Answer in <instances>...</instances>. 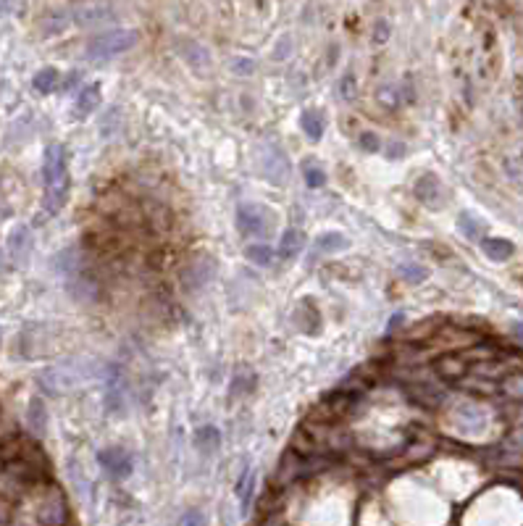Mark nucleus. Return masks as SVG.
Instances as JSON below:
<instances>
[{
    "label": "nucleus",
    "mask_w": 523,
    "mask_h": 526,
    "mask_svg": "<svg viewBox=\"0 0 523 526\" xmlns=\"http://www.w3.org/2000/svg\"><path fill=\"white\" fill-rule=\"evenodd\" d=\"M43 179H45V206L50 213L64 206L66 190H69V174H66V153L61 145H50L45 150L43 161Z\"/></svg>",
    "instance_id": "f257e3e1"
},
{
    "label": "nucleus",
    "mask_w": 523,
    "mask_h": 526,
    "mask_svg": "<svg viewBox=\"0 0 523 526\" xmlns=\"http://www.w3.org/2000/svg\"><path fill=\"white\" fill-rule=\"evenodd\" d=\"M134 43H137L134 29H110V32L100 34L87 45V55L92 61H108L113 55L127 53L129 48H134Z\"/></svg>",
    "instance_id": "f03ea898"
},
{
    "label": "nucleus",
    "mask_w": 523,
    "mask_h": 526,
    "mask_svg": "<svg viewBox=\"0 0 523 526\" xmlns=\"http://www.w3.org/2000/svg\"><path fill=\"white\" fill-rule=\"evenodd\" d=\"M237 227H240L242 234H266L271 221H268V213L263 206H252V203H245L237 211Z\"/></svg>",
    "instance_id": "7ed1b4c3"
},
{
    "label": "nucleus",
    "mask_w": 523,
    "mask_h": 526,
    "mask_svg": "<svg viewBox=\"0 0 523 526\" xmlns=\"http://www.w3.org/2000/svg\"><path fill=\"white\" fill-rule=\"evenodd\" d=\"M98 460L103 463V469H106L110 476H116V479H124V476H129V474H131V458H129V453H127L124 448L100 450Z\"/></svg>",
    "instance_id": "20e7f679"
},
{
    "label": "nucleus",
    "mask_w": 523,
    "mask_h": 526,
    "mask_svg": "<svg viewBox=\"0 0 523 526\" xmlns=\"http://www.w3.org/2000/svg\"><path fill=\"white\" fill-rule=\"evenodd\" d=\"M452 421H458L463 427L468 429H481L484 421H489V413L487 408H481L479 403H460L455 411H452Z\"/></svg>",
    "instance_id": "39448f33"
},
{
    "label": "nucleus",
    "mask_w": 523,
    "mask_h": 526,
    "mask_svg": "<svg viewBox=\"0 0 523 526\" xmlns=\"http://www.w3.org/2000/svg\"><path fill=\"white\" fill-rule=\"evenodd\" d=\"M213 261L210 258H197V261H192V266L187 269L185 271V285H187V290H200L203 285H208V279L213 276Z\"/></svg>",
    "instance_id": "423d86ee"
},
{
    "label": "nucleus",
    "mask_w": 523,
    "mask_h": 526,
    "mask_svg": "<svg viewBox=\"0 0 523 526\" xmlns=\"http://www.w3.org/2000/svg\"><path fill=\"white\" fill-rule=\"evenodd\" d=\"M434 371L442 379H463L468 374V361L463 355H442V358H436Z\"/></svg>",
    "instance_id": "0eeeda50"
},
{
    "label": "nucleus",
    "mask_w": 523,
    "mask_h": 526,
    "mask_svg": "<svg viewBox=\"0 0 523 526\" xmlns=\"http://www.w3.org/2000/svg\"><path fill=\"white\" fill-rule=\"evenodd\" d=\"M110 13H113V8L106 6V3H87V6H79L74 11V19L79 24H100L106 22Z\"/></svg>",
    "instance_id": "6e6552de"
},
{
    "label": "nucleus",
    "mask_w": 523,
    "mask_h": 526,
    "mask_svg": "<svg viewBox=\"0 0 523 526\" xmlns=\"http://www.w3.org/2000/svg\"><path fill=\"white\" fill-rule=\"evenodd\" d=\"M508 400L513 403H523V371H508L500 379V387H497Z\"/></svg>",
    "instance_id": "1a4fd4ad"
},
{
    "label": "nucleus",
    "mask_w": 523,
    "mask_h": 526,
    "mask_svg": "<svg viewBox=\"0 0 523 526\" xmlns=\"http://www.w3.org/2000/svg\"><path fill=\"white\" fill-rule=\"evenodd\" d=\"M481 250L487 253V258H492V261H508L513 253H515V248H513V242L508 240H500V237H487V240L481 242Z\"/></svg>",
    "instance_id": "9d476101"
},
{
    "label": "nucleus",
    "mask_w": 523,
    "mask_h": 526,
    "mask_svg": "<svg viewBox=\"0 0 523 526\" xmlns=\"http://www.w3.org/2000/svg\"><path fill=\"white\" fill-rule=\"evenodd\" d=\"M350 242L345 234H339V232H327V234H321L316 242H313V253L316 255H327V253H339L342 248H348Z\"/></svg>",
    "instance_id": "9b49d317"
},
{
    "label": "nucleus",
    "mask_w": 523,
    "mask_h": 526,
    "mask_svg": "<svg viewBox=\"0 0 523 526\" xmlns=\"http://www.w3.org/2000/svg\"><path fill=\"white\" fill-rule=\"evenodd\" d=\"M27 421H29V429H32L37 437H43L45 429H48V411H45V403L40 397H34L29 403V411H27Z\"/></svg>",
    "instance_id": "f8f14e48"
},
{
    "label": "nucleus",
    "mask_w": 523,
    "mask_h": 526,
    "mask_svg": "<svg viewBox=\"0 0 523 526\" xmlns=\"http://www.w3.org/2000/svg\"><path fill=\"white\" fill-rule=\"evenodd\" d=\"M110 376L106 379V387H108V408L110 411H119L121 408V397H124V379H121L119 366H110L108 369Z\"/></svg>",
    "instance_id": "ddd939ff"
},
{
    "label": "nucleus",
    "mask_w": 523,
    "mask_h": 526,
    "mask_svg": "<svg viewBox=\"0 0 523 526\" xmlns=\"http://www.w3.org/2000/svg\"><path fill=\"white\" fill-rule=\"evenodd\" d=\"M29 245H32V240H29V229H27V227L13 229L11 240H8V250H11V255L16 258V261H24V258H27Z\"/></svg>",
    "instance_id": "4468645a"
},
{
    "label": "nucleus",
    "mask_w": 523,
    "mask_h": 526,
    "mask_svg": "<svg viewBox=\"0 0 523 526\" xmlns=\"http://www.w3.org/2000/svg\"><path fill=\"white\" fill-rule=\"evenodd\" d=\"M300 248H303V234L297 229L284 232L282 242H279V255H282V258H294V255L300 253Z\"/></svg>",
    "instance_id": "2eb2a0df"
},
{
    "label": "nucleus",
    "mask_w": 523,
    "mask_h": 526,
    "mask_svg": "<svg viewBox=\"0 0 523 526\" xmlns=\"http://www.w3.org/2000/svg\"><path fill=\"white\" fill-rule=\"evenodd\" d=\"M218 442H221V434H218L216 427H203L195 432V445L203 453H213V450H218Z\"/></svg>",
    "instance_id": "dca6fc26"
},
{
    "label": "nucleus",
    "mask_w": 523,
    "mask_h": 526,
    "mask_svg": "<svg viewBox=\"0 0 523 526\" xmlns=\"http://www.w3.org/2000/svg\"><path fill=\"white\" fill-rule=\"evenodd\" d=\"M442 190V185H439V179H436L434 174H426L421 182H418V197L424 200V203H436L439 200V192Z\"/></svg>",
    "instance_id": "f3484780"
},
{
    "label": "nucleus",
    "mask_w": 523,
    "mask_h": 526,
    "mask_svg": "<svg viewBox=\"0 0 523 526\" xmlns=\"http://www.w3.org/2000/svg\"><path fill=\"white\" fill-rule=\"evenodd\" d=\"M502 453H505V458H510V460L523 458V427L515 429L513 434L505 437V442H502Z\"/></svg>",
    "instance_id": "a211bd4d"
},
{
    "label": "nucleus",
    "mask_w": 523,
    "mask_h": 526,
    "mask_svg": "<svg viewBox=\"0 0 523 526\" xmlns=\"http://www.w3.org/2000/svg\"><path fill=\"white\" fill-rule=\"evenodd\" d=\"M98 103H100V87L98 85H87V87L79 92L77 108L79 113H89V111H95Z\"/></svg>",
    "instance_id": "6ab92c4d"
},
{
    "label": "nucleus",
    "mask_w": 523,
    "mask_h": 526,
    "mask_svg": "<svg viewBox=\"0 0 523 526\" xmlns=\"http://www.w3.org/2000/svg\"><path fill=\"white\" fill-rule=\"evenodd\" d=\"M252 490H255V474L248 471L237 484V495L242 497V513L250 511V500H252Z\"/></svg>",
    "instance_id": "aec40b11"
},
{
    "label": "nucleus",
    "mask_w": 523,
    "mask_h": 526,
    "mask_svg": "<svg viewBox=\"0 0 523 526\" xmlns=\"http://www.w3.org/2000/svg\"><path fill=\"white\" fill-rule=\"evenodd\" d=\"M458 227H460V232H463V234L468 237V240H479L481 232H484V224L473 219L471 213H460V216H458Z\"/></svg>",
    "instance_id": "412c9836"
},
{
    "label": "nucleus",
    "mask_w": 523,
    "mask_h": 526,
    "mask_svg": "<svg viewBox=\"0 0 523 526\" xmlns=\"http://www.w3.org/2000/svg\"><path fill=\"white\" fill-rule=\"evenodd\" d=\"M55 85H58V71L55 69H43V71H37V77H34V90L37 92H50V90H55Z\"/></svg>",
    "instance_id": "4be33fe9"
},
{
    "label": "nucleus",
    "mask_w": 523,
    "mask_h": 526,
    "mask_svg": "<svg viewBox=\"0 0 523 526\" xmlns=\"http://www.w3.org/2000/svg\"><path fill=\"white\" fill-rule=\"evenodd\" d=\"M300 121H303V129H306V134L310 140H318V137H321L324 127H321V116H318L316 111H306Z\"/></svg>",
    "instance_id": "5701e85b"
},
{
    "label": "nucleus",
    "mask_w": 523,
    "mask_h": 526,
    "mask_svg": "<svg viewBox=\"0 0 523 526\" xmlns=\"http://www.w3.org/2000/svg\"><path fill=\"white\" fill-rule=\"evenodd\" d=\"M271 255H273V250L268 245H250V248H248V261L258 263V266L271 263Z\"/></svg>",
    "instance_id": "b1692460"
},
{
    "label": "nucleus",
    "mask_w": 523,
    "mask_h": 526,
    "mask_svg": "<svg viewBox=\"0 0 523 526\" xmlns=\"http://www.w3.org/2000/svg\"><path fill=\"white\" fill-rule=\"evenodd\" d=\"M400 276L408 279V282H424L426 271L421 266H415V263H403V266H400Z\"/></svg>",
    "instance_id": "393cba45"
},
{
    "label": "nucleus",
    "mask_w": 523,
    "mask_h": 526,
    "mask_svg": "<svg viewBox=\"0 0 523 526\" xmlns=\"http://www.w3.org/2000/svg\"><path fill=\"white\" fill-rule=\"evenodd\" d=\"M303 174H306L308 185H310V187H321L324 182H327V176H324V171H321V166L306 164V169H303Z\"/></svg>",
    "instance_id": "a878e982"
},
{
    "label": "nucleus",
    "mask_w": 523,
    "mask_h": 526,
    "mask_svg": "<svg viewBox=\"0 0 523 526\" xmlns=\"http://www.w3.org/2000/svg\"><path fill=\"white\" fill-rule=\"evenodd\" d=\"M179 526H208V518H206V513H203V511L192 508V511H187V513L182 516Z\"/></svg>",
    "instance_id": "bb28decb"
},
{
    "label": "nucleus",
    "mask_w": 523,
    "mask_h": 526,
    "mask_svg": "<svg viewBox=\"0 0 523 526\" xmlns=\"http://www.w3.org/2000/svg\"><path fill=\"white\" fill-rule=\"evenodd\" d=\"M360 143L366 145V150H376V148H379L376 137H373V134H368V132H363V134H360Z\"/></svg>",
    "instance_id": "cd10ccee"
},
{
    "label": "nucleus",
    "mask_w": 523,
    "mask_h": 526,
    "mask_svg": "<svg viewBox=\"0 0 523 526\" xmlns=\"http://www.w3.org/2000/svg\"><path fill=\"white\" fill-rule=\"evenodd\" d=\"M513 334H515V337H518V340L523 342V321H518V324L513 327Z\"/></svg>",
    "instance_id": "c85d7f7f"
},
{
    "label": "nucleus",
    "mask_w": 523,
    "mask_h": 526,
    "mask_svg": "<svg viewBox=\"0 0 523 526\" xmlns=\"http://www.w3.org/2000/svg\"><path fill=\"white\" fill-rule=\"evenodd\" d=\"M400 324H403V313H394L392 324H389V332H392V329H397Z\"/></svg>",
    "instance_id": "c756f323"
}]
</instances>
